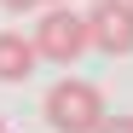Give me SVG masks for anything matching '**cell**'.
I'll use <instances>...</instances> for the list:
<instances>
[{
    "label": "cell",
    "instance_id": "obj_3",
    "mask_svg": "<svg viewBox=\"0 0 133 133\" xmlns=\"http://www.w3.org/2000/svg\"><path fill=\"white\" fill-rule=\"evenodd\" d=\"M87 17V46H98L104 58H127L133 52V6L127 0H93Z\"/></svg>",
    "mask_w": 133,
    "mask_h": 133
},
{
    "label": "cell",
    "instance_id": "obj_6",
    "mask_svg": "<svg viewBox=\"0 0 133 133\" xmlns=\"http://www.w3.org/2000/svg\"><path fill=\"white\" fill-rule=\"evenodd\" d=\"M0 6H6V12H29L35 0H0Z\"/></svg>",
    "mask_w": 133,
    "mask_h": 133
},
{
    "label": "cell",
    "instance_id": "obj_5",
    "mask_svg": "<svg viewBox=\"0 0 133 133\" xmlns=\"http://www.w3.org/2000/svg\"><path fill=\"white\" fill-rule=\"evenodd\" d=\"M93 133H133V116H110V110H104V122Z\"/></svg>",
    "mask_w": 133,
    "mask_h": 133
},
{
    "label": "cell",
    "instance_id": "obj_4",
    "mask_svg": "<svg viewBox=\"0 0 133 133\" xmlns=\"http://www.w3.org/2000/svg\"><path fill=\"white\" fill-rule=\"evenodd\" d=\"M35 41L29 35H17V29H0V81L6 87H17V81H29L35 75Z\"/></svg>",
    "mask_w": 133,
    "mask_h": 133
},
{
    "label": "cell",
    "instance_id": "obj_2",
    "mask_svg": "<svg viewBox=\"0 0 133 133\" xmlns=\"http://www.w3.org/2000/svg\"><path fill=\"white\" fill-rule=\"evenodd\" d=\"M35 58H46V64H75L87 52V17L70 6V0H58V6H46L35 17Z\"/></svg>",
    "mask_w": 133,
    "mask_h": 133
},
{
    "label": "cell",
    "instance_id": "obj_8",
    "mask_svg": "<svg viewBox=\"0 0 133 133\" xmlns=\"http://www.w3.org/2000/svg\"><path fill=\"white\" fill-rule=\"evenodd\" d=\"M0 133H12V127H6V122H0Z\"/></svg>",
    "mask_w": 133,
    "mask_h": 133
},
{
    "label": "cell",
    "instance_id": "obj_9",
    "mask_svg": "<svg viewBox=\"0 0 133 133\" xmlns=\"http://www.w3.org/2000/svg\"><path fill=\"white\" fill-rule=\"evenodd\" d=\"M127 6H133V0H127Z\"/></svg>",
    "mask_w": 133,
    "mask_h": 133
},
{
    "label": "cell",
    "instance_id": "obj_7",
    "mask_svg": "<svg viewBox=\"0 0 133 133\" xmlns=\"http://www.w3.org/2000/svg\"><path fill=\"white\" fill-rule=\"evenodd\" d=\"M35 6H58V0H35Z\"/></svg>",
    "mask_w": 133,
    "mask_h": 133
},
{
    "label": "cell",
    "instance_id": "obj_1",
    "mask_svg": "<svg viewBox=\"0 0 133 133\" xmlns=\"http://www.w3.org/2000/svg\"><path fill=\"white\" fill-rule=\"evenodd\" d=\"M46 127L52 133H93L104 122V93L81 75H64L58 87H46Z\"/></svg>",
    "mask_w": 133,
    "mask_h": 133
}]
</instances>
